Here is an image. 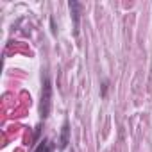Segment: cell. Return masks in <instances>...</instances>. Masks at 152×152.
I'll return each mask as SVG.
<instances>
[{
	"instance_id": "obj_1",
	"label": "cell",
	"mask_w": 152,
	"mask_h": 152,
	"mask_svg": "<svg viewBox=\"0 0 152 152\" xmlns=\"http://www.w3.org/2000/svg\"><path fill=\"white\" fill-rule=\"evenodd\" d=\"M50 109H52V83H50L48 75H45L43 77V88H41V100H39L41 118H48Z\"/></svg>"
},
{
	"instance_id": "obj_2",
	"label": "cell",
	"mask_w": 152,
	"mask_h": 152,
	"mask_svg": "<svg viewBox=\"0 0 152 152\" xmlns=\"http://www.w3.org/2000/svg\"><path fill=\"white\" fill-rule=\"evenodd\" d=\"M68 7H70V13H72V20H73V34L79 36V25H81V11H83V6L77 2V0H70V2H68Z\"/></svg>"
},
{
	"instance_id": "obj_3",
	"label": "cell",
	"mask_w": 152,
	"mask_h": 152,
	"mask_svg": "<svg viewBox=\"0 0 152 152\" xmlns=\"http://www.w3.org/2000/svg\"><path fill=\"white\" fill-rule=\"evenodd\" d=\"M70 143V125H68V120L63 122V127H61V136H59V141H57V148L59 150H64Z\"/></svg>"
},
{
	"instance_id": "obj_4",
	"label": "cell",
	"mask_w": 152,
	"mask_h": 152,
	"mask_svg": "<svg viewBox=\"0 0 152 152\" xmlns=\"http://www.w3.org/2000/svg\"><path fill=\"white\" fill-rule=\"evenodd\" d=\"M52 150H54V143L50 140H43V141L38 143V147H36L34 152H52Z\"/></svg>"
},
{
	"instance_id": "obj_5",
	"label": "cell",
	"mask_w": 152,
	"mask_h": 152,
	"mask_svg": "<svg viewBox=\"0 0 152 152\" xmlns=\"http://www.w3.org/2000/svg\"><path fill=\"white\" fill-rule=\"evenodd\" d=\"M107 86H109V83H107V81H104V83H102V93H100L102 97H106V95H107Z\"/></svg>"
},
{
	"instance_id": "obj_6",
	"label": "cell",
	"mask_w": 152,
	"mask_h": 152,
	"mask_svg": "<svg viewBox=\"0 0 152 152\" xmlns=\"http://www.w3.org/2000/svg\"><path fill=\"white\" fill-rule=\"evenodd\" d=\"M72 152H73V150H72Z\"/></svg>"
}]
</instances>
